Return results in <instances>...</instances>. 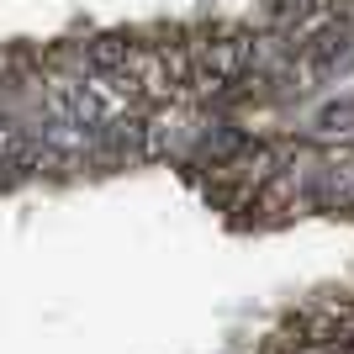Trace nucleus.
I'll list each match as a JSON object with an SVG mask.
<instances>
[{
    "label": "nucleus",
    "instance_id": "f257e3e1",
    "mask_svg": "<svg viewBox=\"0 0 354 354\" xmlns=\"http://www.w3.org/2000/svg\"><path fill=\"white\" fill-rule=\"evenodd\" d=\"M312 201L317 207H354V148H339L312 169Z\"/></svg>",
    "mask_w": 354,
    "mask_h": 354
}]
</instances>
